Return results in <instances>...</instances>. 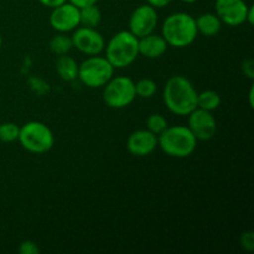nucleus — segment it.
I'll return each instance as SVG.
<instances>
[{
  "label": "nucleus",
  "mask_w": 254,
  "mask_h": 254,
  "mask_svg": "<svg viewBox=\"0 0 254 254\" xmlns=\"http://www.w3.org/2000/svg\"><path fill=\"white\" fill-rule=\"evenodd\" d=\"M197 91L190 79L184 76H173L164 86L163 98L165 106L175 116H189L197 108Z\"/></svg>",
  "instance_id": "f257e3e1"
},
{
  "label": "nucleus",
  "mask_w": 254,
  "mask_h": 254,
  "mask_svg": "<svg viewBox=\"0 0 254 254\" xmlns=\"http://www.w3.org/2000/svg\"><path fill=\"white\" fill-rule=\"evenodd\" d=\"M197 35L195 17L188 12H174L169 15L161 26V36L169 46L176 49L190 46Z\"/></svg>",
  "instance_id": "f03ea898"
},
{
  "label": "nucleus",
  "mask_w": 254,
  "mask_h": 254,
  "mask_svg": "<svg viewBox=\"0 0 254 254\" xmlns=\"http://www.w3.org/2000/svg\"><path fill=\"white\" fill-rule=\"evenodd\" d=\"M106 59L114 69L130 66L139 56V39L129 30H122L109 39L104 46Z\"/></svg>",
  "instance_id": "7ed1b4c3"
},
{
  "label": "nucleus",
  "mask_w": 254,
  "mask_h": 254,
  "mask_svg": "<svg viewBox=\"0 0 254 254\" xmlns=\"http://www.w3.org/2000/svg\"><path fill=\"white\" fill-rule=\"evenodd\" d=\"M197 139L185 126L168 127L158 135V146L171 158H188L197 148Z\"/></svg>",
  "instance_id": "20e7f679"
},
{
  "label": "nucleus",
  "mask_w": 254,
  "mask_h": 254,
  "mask_svg": "<svg viewBox=\"0 0 254 254\" xmlns=\"http://www.w3.org/2000/svg\"><path fill=\"white\" fill-rule=\"evenodd\" d=\"M17 140L29 153L44 154L52 149L55 144V136L46 124L42 122L31 121L20 127Z\"/></svg>",
  "instance_id": "39448f33"
},
{
  "label": "nucleus",
  "mask_w": 254,
  "mask_h": 254,
  "mask_svg": "<svg viewBox=\"0 0 254 254\" xmlns=\"http://www.w3.org/2000/svg\"><path fill=\"white\" fill-rule=\"evenodd\" d=\"M114 76V67L104 56L93 55L78 64V79L89 88H101Z\"/></svg>",
  "instance_id": "423d86ee"
},
{
  "label": "nucleus",
  "mask_w": 254,
  "mask_h": 254,
  "mask_svg": "<svg viewBox=\"0 0 254 254\" xmlns=\"http://www.w3.org/2000/svg\"><path fill=\"white\" fill-rule=\"evenodd\" d=\"M135 98V82L129 77L113 76L103 86V101L109 108H126L130 106Z\"/></svg>",
  "instance_id": "0eeeda50"
},
{
  "label": "nucleus",
  "mask_w": 254,
  "mask_h": 254,
  "mask_svg": "<svg viewBox=\"0 0 254 254\" xmlns=\"http://www.w3.org/2000/svg\"><path fill=\"white\" fill-rule=\"evenodd\" d=\"M71 39L74 49L88 56L99 55L106 46L103 35L93 27L78 26L73 30Z\"/></svg>",
  "instance_id": "6e6552de"
},
{
  "label": "nucleus",
  "mask_w": 254,
  "mask_h": 254,
  "mask_svg": "<svg viewBox=\"0 0 254 254\" xmlns=\"http://www.w3.org/2000/svg\"><path fill=\"white\" fill-rule=\"evenodd\" d=\"M188 128L197 140H211L217 133V122L212 112L202 108H196L189 114Z\"/></svg>",
  "instance_id": "1a4fd4ad"
},
{
  "label": "nucleus",
  "mask_w": 254,
  "mask_h": 254,
  "mask_svg": "<svg viewBox=\"0 0 254 254\" xmlns=\"http://www.w3.org/2000/svg\"><path fill=\"white\" fill-rule=\"evenodd\" d=\"M50 25L57 32H69L81 26L79 19V7L69 1H64V4L55 6L51 9V14L49 17Z\"/></svg>",
  "instance_id": "9d476101"
},
{
  "label": "nucleus",
  "mask_w": 254,
  "mask_h": 254,
  "mask_svg": "<svg viewBox=\"0 0 254 254\" xmlns=\"http://www.w3.org/2000/svg\"><path fill=\"white\" fill-rule=\"evenodd\" d=\"M158 11L149 4L140 5L129 17V31L138 39L155 31L158 26Z\"/></svg>",
  "instance_id": "9b49d317"
},
{
  "label": "nucleus",
  "mask_w": 254,
  "mask_h": 254,
  "mask_svg": "<svg viewBox=\"0 0 254 254\" xmlns=\"http://www.w3.org/2000/svg\"><path fill=\"white\" fill-rule=\"evenodd\" d=\"M250 5L245 0H216L215 14L222 24L228 26H240L246 24Z\"/></svg>",
  "instance_id": "f8f14e48"
},
{
  "label": "nucleus",
  "mask_w": 254,
  "mask_h": 254,
  "mask_svg": "<svg viewBox=\"0 0 254 254\" xmlns=\"http://www.w3.org/2000/svg\"><path fill=\"white\" fill-rule=\"evenodd\" d=\"M158 148V135L149 131L148 129L135 130L129 135L127 140V149L129 153L138 158H144L155 151Z\"/></svg>",
  "instance_id": "ddd939ff"
},
{
  "label": "nucleus",
  "mask_w": 254,
  "mask_h": 254,
  "mask_svg": "<svg viewBox=\"0 0 254 254\" xmlns=\"http://www.w3.org/2000/svg\"><path fill=\"white\" fill-rule=\"evenodd\" d=\"M168 47L164 37L155 32L139 39V55H143L146 59H159L165 54Z\"/></svg>",
  "instance_id": "4468645a"
},
{
  "label": "nucleus",
  "mask_w": 254,
  "mask_h": 254,
  "mask_svg": "<svg viewBox=\"0 0 254 254\" xmlns=\"http://www.w3.org/2000/svg\"><path fill=\"white\" fill-rule=\"evenodd\" d=\"M56 73L66 82H73L78 78V62L68 55H60L55 64Z\"/></svg>",
  "instance_id": "2eb2a0df"
},
{
  "label": "nucleus",
  "mask_w": 254,
  "mask_h": 254,
  "mask_svg": "<svg viewBox=\"0 0 254 254\" xmlns=\"http://www.w3.org/2000/svg\"><path fill=\"white\" fill-rule=\"evenodd\" d=\"M195 20L198 34H202L207 37L216 36L222 29V21L215 12H205Z\"/></svg>",
  "instance_id": "dca6fc26"
},
{
  "label": "nucleus",
  "mask_w": 254,
  "mask_h": 254,
  "mask_svg": "<svg viewBox=\"0 0 254 254\" xmlns=\"http://www.w3.org/2000/svg\"><path fill=\"white\" fill-rule=\"evenodd\" d=\"M79 19H81L82 26L97 29V26H99L102 21V12L97 6V4L89 5V6L79 9Z\"/></svg>",
  "instance_id": "f3484780"
},
{
  "label": "nucleus",
  "mask_w": 254,
  "mask_h": 254,
  "mask_svg": "<svg viewBox=\"0 0 254 254\" xmlns=\"http://www.w3.org/2000/svg\"><path fill=\"white\" fill-rule=\"evenodd\" d=\"M49 47L51 52L60 56V55L68 54L73 49V44H72L71 36H68L66 32H59L50 40Z\"/></svg>",
  "instance_id": "a211bd4d"
},
{
  "label": "nucleus",
  "mask_w": 254,
  "mask_h": 254,
  "mask_svg": "<svg viewBox=\"0 0 254 254\" xmlns=\"http://www.w3.org/2000/svg\"><path fill=\"white\" fill-rule=\"evenodd\" d=\"M221 96L216 91L207 89L197 94V107L202 108L205 111H216L221 106Z\"/></svg>",
  "instance_id": "6ab92c4d"
},
{
  "label": "nucleus",
  "mask_w": 254,
  "mask_h": 254,
  "mask_svg": "<svg viewBox=\"0 0 254 254\" xmlns=\"http://www.w3.org/2000/svg\"><path fill=\"white\" fill-rule=\"evenodd\" d=\"M20 127L12 122H4L0 124V141L14 143L19 139Z\"/></svg>",
  "instance_id": "aec40b11"
},
{
  "label": "nucleus",
  "mask_w": 254,
  "mask_h": 254,
  "mask_svg": "<svg viewBox=\"0 0 254 254\" xmlns=\"http://www.w3.org/2000/svg\"><path fill=\"white\" fill-rule=\"evenodd\" d=\"M158 91V84L150 78H141L135 83L136 97L140 98H151Z\"/></svg>",
  "instance_id": "412c9836"
},
{
  "label": "nucleus",
  "mask_w": 254,
  "mask_h": 254,
  "mask_svg": "<svg viewBox=\"0 0 254 254\" xmlns=\"http://www.w3.org/2000/svg\"><path fill=\"white\" fill-rule=\"evenodd\" d=\"M168 127V121L160 113H153L146 118V129L155 135L163 133Z\"/></svg>",
  "instance_id": "4be33fe9"
},
{
  "label": "nucleus",
  "mask_w": 254,
  "mask_h": 254,
  "mask_svg": "<svg viewBox=\"0 0 254 254\" xmlns=\"http://www.w3.org/2000/svg\"><path fill=\"white\" fill-rule=\"evenodd\" d=\"M19 253L20 254H39L40 248L36 242L31 240L22 241L19 246Z\"/></svg>",
  "instance_id": "5701e85b"
},
{
  "label": "nucleus",
  "mask_w": 254,
  "mask_h": 254,
  "mask_svg": "<svg viewBox=\"0 0 254 254\" xmlns=\"http://www.w3.org/2000/svg\"><path fill=\"white\" fill-rule=\"evenodd\" d=\"M241 246L248 252H252L254 250V233L253 231H246L241 235Z\"/></svg>",
  "instance_id": "b1692460"
},
{
  "label": "nucleus",
  "mask_w": 254,
  "mask_h": 254,
  "mask_svg": "<svg viewBox=\"0 0 254 254\" xmlns=\"http://www.w3.org/2000/svg\"><path fill=\"white\" fill-rule=\"evenodd\" d=\"M242 71L245 76H247L250 79L254 78V62L253 60L247 59L242 64Z\"/></svg>",
  "instance_id": "393cba45"
},
{
  "label": "nucleus",
  "mask_w": 254,
  "mask_h": 254,
  "mask_svg": "<svg viewBox=\"0 0 254 254\" xmlns=\"http://www.w3.org/2000/svg\"><path fill=\"white\" fill-rule=\"evenodd\" d=\"M67 1L72 2L73 5H76L77 7H84V6H89V5H94L99 1V0H67Z\"/></svg>",
  "instance_id": "a878e982"
},
{
  "label": "nucleus",
  "mask_w": 254,
  "mask_h": 254,
  "mask_svg": "<svg viewBox=\"0 0 254 254\" xmlns=\"http://www.w3.org/2000/svg\"><path fill=\"white\" fill-rule=\"evenodd\" d=\"M171 1L173 0H146V2L153 7H155V9H161V7L168 6Z\"/></svg>",
  "instance_id": "bb28decb"
},
{
  "label": "nucleus",
  "mask_w": 254,
  "mask_h": 254,
  "mask_svg": "<svg viewBox=\"0 0 254 254\" xmlns=\"http://www.w3.org/2000/svg\"><path fill=\"white\" fill-rule=\"evenodd\" d=\"M37 1H39L41 5H44V6L52 9V7L64 4V2L67 1V0H37Z\"/></svg>",
  "instance_id": "cd10ccee"
},
{
  "label": "nucleus",
  "mask_w": 254,
  "mask_h": 254,
  "mask_svg": "<svg viewBox=\"0 0 254 254\" xmlns=\"http://www.w3.org/2000/svg\"><path fill=\"white\" fill-rule=\"evenodd\" d=\"M254 21V9L252 5H250V9H248V12H247V20H246V22L250 25H252Z\"/></svg>",
  "instance_id": "c85d7f7f"
},
{
  "label": "nucleus",
  "mask_w": 254,
  "mask_h": 254,
  "mask_svg": "<svg viewBox=\"0 0 254 254\" xmlns=\"http://www.w3.org/2000/svg\"><path fill=\"white\" fill-rule=\"evenodd\" d=\"M250 104H251V107H253V87L251 88V91H250Z\"/></svg>",
  "instance_id": "c756f323"
},
{
  "label": "nucleus",
  "mask_w": 254,
  "mask_h": 254,
  "mask_svg": "<svg viewBox=\"0 0 254 254\" xmlns=\"http://www.w3.org/2000/svg\"><path fill=\"white\" fill-rule=\"evenodd\" d=\"M183 2H185V4H193V2L198 1V0H181Z\"/></svg>",
  "instance_id": "7c9ffc66"
},
{
  "label": "nucleus",
  "mask_w": 254,
  "mask_h": 254,
  "mask_svg": "<svg viewBox=\"0 0 254 254\" xmlns=\"http://www.w3.org/2000/svg\"><path fill=\"white\" fill-rule=\"evenodd\" d=\"M1 45H2V36L1 34H0V47H1Z\"/></svg>",
  "instance_id": "2f4dec72"
}]
</instances>
